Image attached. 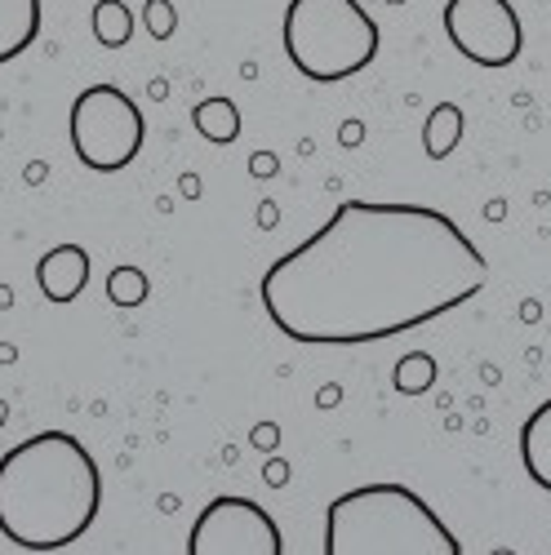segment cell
<instances>
[{"instance_id":"obj_1","label":"cell","mask_w":551,"mask_h":555,"mask_svg":"<svg viewBox=\"0 0 551 555\" xmlns=\"http://www.w3.org/2000/svg\"><path fill=\"white\" fill-rule=\"evenodd\" d=\"M489 285V258L432 205L343 201L262 271V311L290 343L356 347L432 325Z\"/></svg>"},{"instance_id":"obj_2","label":"cell","mask_w":551,"mask_h":555,"mask_svg":"<svg viewBox=\"0 0 551 555\" xmlns=\"http://www.w3.org/2000/svg\"><path fill=\"white\" fill-rule=\"evenodd\" d=\"M103 506L99 462L67 431H36L0 457V538L18 551H63Z\"/></svg>"},{"instance_id":"obj_3","label":"cell","mask_w":551,"mask_h":555,"mask_svg":"<svg viewBox=\"0 0 551 555\" xmlns=\"http://www.w3.org/2000/svg\"><path fill=\"white\" fill-rule=\"evenodd\" d=\"M325 555H463V542L413 489L360 485L330 502Z\"/></svg>"},{"instance_id":"obj_4","label":"cell","mask_w":551,"mask_h":555,"mask_svg":"<svg viewBox=\"0 0 551 555\" xmlns=\"http://www.w3.org/2000/svg\"><path fill=\"white\" fill-rule=\"evenodd\" d=\"M281 40L290 63L316 85L360 76L383 44L379 23L360 10V0H290Z\"/></svg>"},{"instance_id":"obj_5","label":"cell","mask_w":551,"mask_h":555,"mask_svg":"<svg viewBox=\"0 0 551 555\" xmlns=\"http://www.w3.org/2000/svg\"><path fill=\"white\" fill-rule=\"evenodd\" d=\"M67 133H72V152H76V160L85 169L116 173V169L133 165V156L143 152L148 120H143V112H138V103L125 94V89L89 85L72 103Z\"/></svg>"},{"instance_id":"obj_6","label":"cell","mask_w":551,"mask_h":555,"mask_svg":"<svg viewBox=\"0 0 551 555\" xmlns=\"http://www.w3.org/2000/svg\"><path fill=\"white\" fill-rule=\"evenodd\" d=\"M445 36L476 67L502 72L525 50V27L512 0H445Z\"/></svg>"},{"instance_id":"obj_7","label":"cell","mask_w":551,"mask_h":555,"mask_svg":"<svg viewBox=\"0 0 551 555\" xmlns=\"http://www.w3.org/2000/svg\"><path fill=\"white\" fill-rule=\"evenodd\" d=\"M285 538L254 498L218 493L188 533V555H281Z\"/></svg>"},{"instance_id":"obj_8","label":"cell","mask_w":551,"mask_h":555,"mask_svg":"<svg viewBox=\"0 0 551 555\" xmlns=\"http://www.w3.org/2000/svg\"><path fill=\"white\" fill-rule=\"evenodd\" d=\"M36 285L50 302H72L89 285V249L85 245H54L36 262Z\"/></svg>"},{"instance_id":"obj_9","label":"cell","mask_w":551,"mask_h":555,"mask_svg":"<svg viewBox=\"0 0 551 555\" xmlns=\"http://www.w3.org/2000/svg\"><path fill=\"white\" fill-rule=\"evenodd\" d=\"M40 36V0H0V67L23 59Z\"/></svg>"},{"instance_id":"obj_10","label":"cell","mask_w":551,"mask_h":555,"mask_svg":"<svg viewBox=\"0 0 551 555\" xmlns=\"http://www.w3.org/2000/svg\"><path fill=\"white\" fill-rule=\"evenodd\" d=\"M521 462L525 476L551 493V400H542L521 427Z\"/></svg>"},{"instance_id":"obj_11","label":"cell","mask_w":551,"mask_h":555,"mask_svg":"<svg viewBox=\"0 0 551 555\" xmlns=\"http://www.w3.org/2000/svg\"><path fill=\"white\" fill-rule=\"evenodd\" d=\"M458 138H463V107L458 103H436L432 116L423 120V152L432 160H445L458 147Z\"/></svg>"},{"instance_id":"obj_12","label":"cell","mask_w":551,"mask_h":555,"mask_svg":"<svg viewBox=\"0 0 551 555\" xmlns=\"http://www.w3.org/2000/svg\"><path fill=\"white\" fill-rule=\"evenodd\" d=\"M192 120H196V129L209 138V143H218V147H232L241 138V107L232 99H205V103H196Z\"/></svg>"},{"instance_id":"obj_13","label":"cell","mask_w":551,"mask_h":555,"mask_svg":"<svg viewBox=\"0 0 551 555\" xmlns=\"http://www.w3.org/2000/svg\"><path fill=\"white\" fill-rule=\"evenodd\" d=\"M94 36H99L103 50H120V44H129L133 10L125 5V0H99L94 5Z\"/></svg>"},{"instance_id":"obj_14","label":"cell","mask_w":551,"mask_h":555,"mask_svg":"<svg viewBox=\"0 0 551 555\" xmlns=\"http://www.w3.org/2000/svg\"><path fill=\"white\" fill-rule=\"evenodd\" d=\"M436 383V360L427 351H409L400 364H396V391L400 396H419Z\"/></svg>"},{"instance_id":"obj_15","label":"cell","mask_w":551,"mask_h":555,"mask_svg":"<svg viewBox=\"0 0 551 555\" xmlns=\"http://www.w3.org/2000/svg\"><path fill=\"white\" fill-rule=\"evenodd\" d=\"M107 298L116 307H138L148 298V275L138 271V267H112L107 275Z\"/></svg>"},{"instance_id":"obj_16","label":"cell","mask_w":551,"mask_h":555,"mask_svg":"<svg viewBox=\"0 0 551 555\" xmlns=\"http://www.w3.org/2000/svg\"><path fill=\"white\" fill-rule=\"evenodd\" d=\"M143 18H148V31H152L156 40H165V36L178 27V14H174V5H169V0H148Z\"/></svg>"},{"instance_id":"obj_17","label":"cell","mask_w":551,"mask_h":555,"mask_svg":"<svg viewBox=\"0 0 551 555\" xmlns=\"http://www.w3.org/2000/svg\"><path fill=\"white\" fill-rule=\"evenodd\" d=\"M267 480H271V485H281V480H285V467H281V462H271V467H267Z\"/></svg>"}]
</instances>
